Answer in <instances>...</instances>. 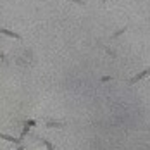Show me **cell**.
Segmentation results:
<instances>
[{
    "label": "cell",
    "mask_w": 150,
    "mask_h": 150,
    "mask_svg": "<svg viewBox=\"0 0 150 150\" xmlns=\"http://www.w3.org/2000/svg\"><path fill=\"white\" fill-rule=\"evenodd\" d=\"M149 74H150V67H149V69H143L142 73H138L136 76H133V78H131V79H129L128 83H129V85H135V83H138L140 79H143L145 76H149Z\"/></svg>",
    "instance_id": "6da1fadb"
},
{
    "label": "cell",
    "mask_w": 150,
    "mask_h": 150,
    "mask_svg": "<svg viewBox=\"0 0 150 150\" xmlns=\"http://www.w3.org/2000/svg\"><path fill=\"white\" fill-rule=\"evenodd\" d=\"M0 33H2V35H5V36L16 38V40H21V38H23L19 33H16V31H11V30H7V28H0Z\"/></svg>",
    "instance_id": "7a4b0ae2"
},
{
    "label": "cell",
    "mask_w": 150,
    "mask_h": 150,
    "mask_svg": "<svg viewBox=\"0 0 150 150\" xmlns=\"http://www.w3.org/2000/svg\"><path fill=\"white\" fill-rule=\"evenodd\" d=\"M0 138H2V140H5V142H11V143H16V145H19V143H21V138H14V136L4 135V133H0Z\"/></svg>",
    "instance_id": "3957f363"
},
{
    "label": "cell",
    "mask_w": 150,
    "mask_h": 150,
    "mask_svg": "<svg viewBox=\"0 0 150 150\" xmlns=\"http://www.w3.org/2000/svg\"><path fill=\"white\" fill-rule=\"evenodd\" d=\"M47 128H66V122H57V121H47Z\"/></svg>",
    "instance_id": "277c9868"
},
{
    "label": "cell",
    "mask_w": 150,
    "mask_h": 150,
    "mask_svg": "<svg viewBox=\"0 0 150 150\" xmlns=\"http://www.w3.org/2000/svg\"><path fill=\"white\" fill-rule=\"evenodd\" d=\"M126 30H128L126 26H124V28H121V30H117V31H116V33H114V35H112V38H117V36H121L122 33H126Z\"/></svg>",
    "instance_id": "5b68a950"
},
{
    "label": "cell",
    "mask_w": 150,
    "mask_h": 150,
    "mask_svg": "<svg viewBox=\"0 0 150 150\" xmlns=\"http://www.w3.org/2000/svg\"><path fill=\"white\" fill-rule=\"evenodd\" d=\"M30 128H31V126H28V124H26V126L23 128V133H21V138H24V136H26L28 133H30Z\"/></svg>",
    "instance_id": "8992f818"
},
{
    "label": "cell",
    "mask_w": 150,
    "mask_h": 150,
    "mask_svg": "<svg viewBox=\"0 0 150 150\" xmlns=\"http://www.w3.org/2000/svg\"><path fill=\"white\" fill-rule=\"evenodd\" d=\"M110 79H114V78H112V76H102V78H100L102 83H107V81H110Z\"/></svg>",
    "instance_id": "52a82bcc"
},
{
    "label": "cell",
    "mask_w": 150,
    "mask_h": 150,
    "mask_svg": "<svg viewBox=\"0 0 150 150\" xmlns=\"http://www.w3.org/2000/svg\"><path fill=\"white\" fill-rule=\"evenodd\" d=\"M24 124H28V126H35V124H36V121H35V119H28V121H24Z\"/></svg>",
    "instance_id": "ba28073f"
},
{
    "label": "cell",
    "mask_w": 150,
    "mask_h": 150,
    "mask_svg": "<svg viewBox=\"0 0 150 150\" xmlns=\"http://www.w3.org/2000/svg\"><path fill=\"white\" fill-rule=\"evenodd\" d=\"M71 2H74V4H78V5H83V7L86 5V4H85V0H71Z\"/></svg>",
    "instance_id": "9c48e42d"
},
{
    "label": "cell",
    "mask_w": 150,
    "mask_h": 150,
    "mask_svg": "<svg viewBox=\"0 0 150 150\" xmlns=\"http://www.w3.org/2000/svg\"><path fill=\"white\" fill-rule=\"evenodd\" d=\"M105 52H107V54H110V55H112V57H116V54H114V52H112V50H110V48H109V47H105Z\"/></svg>",
    "instance_id": "30bf717a"
},
{
    "label": "cell",
    "mask_w": 150,
    "mask_h": 150,
    "mask_svg": "<svg viewBox=\"0 0 150 150\" xmlns=\"http://www.w3.org/2000/svg\"><path fill=\"white\" fill-rule=\"evenodd\" d=\"M0 60H2V62H7V57H5L2 52H0Z\"/></svg>",
    "instance_id": "8fae6325"
},
{
    "label": "cell",
    "mask_w": 150,
    "mask_h": 150,
    "mask_svg": "<svg viewBox=\"0 0 150 150\" xmlns=\"http://www.w3.org/2000/svg\"><path fill=\"white\" fill-rule=\"evenodd\" d=\"M17 150H23V147H19V149H17Z\"/></svg>",
    "instance_id": "7c38bea8"
}]
</instances>
